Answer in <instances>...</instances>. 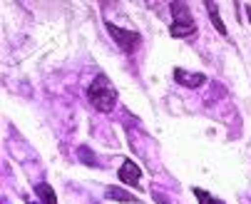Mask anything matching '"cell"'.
I'll return each mask as SVG.
<instances>
[{"label": "cell", "mask_w": 251, "mask_h": 204, "mask_svg": "<svg viewBox=\"0 0 251 204\" xmlns=\"http://www.w3.org/2000/svg\"><path fill=\"white\" fill-rule=\"evenodd\" d=\"M87 100H90V105L100 112H110L115 107V102H117V90L115 85L107 80L104 75H97L87 90Z\"/></svg>", "instance_id": "obj_1"}, {"label": "cell", "mask_w": 251, "mask_h": 204, "mask_svg": "<svg viewBox=\"0 0 251 204\" xmlns=\"http://www.w3.org/2000/svg\"><path fill=\"white\" fill-rule=\"evenodd\" d=\"M172 8H174V13H172V27H169L172 38H187V35H192V32L197 30L194 18L182 5H172Z\"/></svg>", "instance_id": "obj_2"}, {"label": "cell", "mask_w": 251, "mask_h": 204, "mask_svg": "<svg viewBox=\"0 0 251 204\" xmlns=\"http://www.w3.org/2000/svg\"><path fill=\"white\" fill-rule=\"evenodd\" d=\"M107 30H110V35L120 43V48H122V50H134V48L139 45V35H137V32H132V30L117 27V25H115V23H110V20H107Z\"/></svg>", "instance_id": "obj_3"}, {"label": "cell", "mask_w": 251, "mask_h": 204, "mask_svg": "<svg viewBox=\"0 0 251 204\" xmlns=\"http://www.w3.org/2000/svg\"><path fill=\"white\" fill-rule=\"evenodd\" d=\"M120 179L125 182V184H129V187H139V179H142V172H139V167L134 164V162H125L122 167H120Z\"/></svg>", "instance_id": "obj_4"}, {"label": "cell", "mask_w": 251, "mask_h": 204, "mask_svg": "<svg viewBox=\"0 0 251 204\" xmlns=\"http://www.w3.org/2000/svg\"><path fill=\"white\" fill-rule=\"evenodd\" d=\"M174 80L184 87H201L206 82V77L201 73H187V70H179V67L174 70Z\"/></svg>", "instance_id": "obj_5"}, {"label": "cell", "mask_w": 251, "mask_h": 204, "mask_svg": "<svg viewBox=\"0 0 251 204\" xmlns=\"http://www.w3.org/2000/svg\"><path fill=\"white\" fill-rule=\"evenodd\" d=\"M104 197H107V199H115V202H129V204H137V202H139L134 194H129V192L120 189V187H107Z\"/></svg>", "instance_id": "obj_6"}, {"label": "cell", "mask_w": 251, "mask_h": 204, "mask_svg": "<svg viewBox=\"0 0 251 204\" xmlns=\"http://www.w3.org/2000/svg\"><path fill=\"white\" fill-rule=\"evenodd\" d=\"M35 194L40 197V204H57V197H55V189L45 182H40L38 187H35Z\"/></svg>", "instance_id": "obj_7"}, {"label": "cell", "mask_w": 251, "mask_h": 204, "mask_svg": "<svg viewBox=\"0 0 251 204\" xmlns=\"http://www.w3.org/2000/svg\"><path fill=\"white\" fill-rule=\"evenodd\" d=\"M206 10H209V18H211L214 27H217L222 35H226V27H224V23H222V18H219V13H217V5H214V3H206Z\"/></svg>", "instance_id": "obj_8"}, {"label": "cell", "mask_w": 251, "mask_h": 204, "mask_svg": "<svg viewBox=\"0 0 251 204\" xmlns=\"http://www.w3.org/2000/svg\"><path fill=\"white\" fill-rule=\"evenodd\" d=\"M192 192L197 194V199H199V204H224V202H219V199H214V197H211L209 192H204L201 187H194Z\"/></svg>", "instance_id": "obj_9"}, {"label": "cell", "mask_w": 251, "mask_h": 204, "mask_svg": "<svg viewBox=\"0 0 251 204\" xmlns=\"http://www.w3.org/2000/svg\"><path fill=\"white\" fill-rule=\"evenodd\" d=\"M80 159L85 162V164H97V159H95V154L87 150V147H80Z\"/></svg>", "instance_id": "obj_10"}, {"label": "cell", "mask_w": 251, "mask_h": 204, "mask_svg": "<svg viewBox=\"0 0 251 204\" xmlns=\"http://www.w3.org/2000/svg\"><path fill=\"white\" fill-rule=\"evenodd\" d=\"M246 15H249V23H251V5L246 8Z\"/></svg>", "instance_id": "obj_11"}, {"label": "cell", "mask_w": 251, "mask_h": 204, "mask_svg": "<svg viewBox=\"0 0 251 204\" xmlns=\"http://www.w3.org/2000/svg\"><path fill=\"white\" fill-rule=\"evenodd\" d=\"M27 204H38V202H27Z\"/></svg>", "instance_id": "obj_12"}]
</instances>
